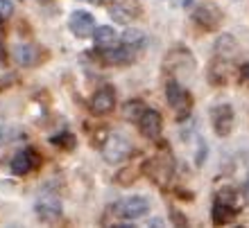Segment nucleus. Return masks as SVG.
Instances as JSON below:
<instances>
[{
	"label": "nucleus",
	"mask_w": 249,
	"mask_h": 228,
	"mask_svg": "<svg viewBox=\"0 0 249 228\" xmlns=\"http://www.w3.org/2000/svg\"><path fill=\"white\" fill-rule=\"evenodd\" d=\"M145 174L150 176L152 181L157 183L159 188H165L170 183L172 174H175V158L168 149L159 151L145 163Z\"/></svg>",
	"instance_id": "obj_1"
},
{
	"label": "nucleus",
	"mask_w": 249,
	"mask_h": 228,
	"mask_svg": "<svg viewBox=\"0 0 249 228\" xmlns=\"http://www.w3.org/2000/svg\"><path fill=\"white\" fill-rule=\"evenodd\" d=\"M131 151H134V147H131L129 138L123 136V133H111L102 143V158L111 165H118L123 161H127L131 156Z\"/></svg>",
	"instance_id": "obj_2"
},
{
	"label": "nucleus",
	"mask_w": 249,
	"mask_h": 228,
	"mask_svg": "<svg viewBox=\"0 0 249 228\" xmlns=\"http://www.w3.org/2000/svg\"><path fill=\"white\" fill-rule=\"evenodd\" d=\"M165 98H168V104L172 106V111L177 113V120H186L190 115V106H193L190 93L179 84L177 79H170L165 84Z\"/></svg>",
	"instance_id": "obj_3"
},
{
	"label": "nucleus",
	"mask_w": 249,
	"mask_h": 228,
	"mask_svg": "<svg viewBox=\"0 0 249 228\" xmlns=\"http://www.w3.org/2000/svg\"><path fill=\"white\" fill-rule=\"evenodd\" d=\"M34 210H36V217L46 224H57L61 219V215H64L59 196H54V195H41L39 199H36Z\"/></svg>",
	"instance_id": "obj_4"
},
{
	"label": "nucleus",
	"mask_w": 249,
	"mask_h": 228,
	"mask_svg": "<svg viewBox=\"0 0 249 228\" xmlns=\"http://www.w3.org/2000/svg\"><path fill=\"white\" fill-rule=\"evenodd\" d=\"M233 109L229 104H217L211 109V122H213V129L220 138H227L233 131Z\"/></svg>",
	"instance_id": "obj_5"
},
{
	"label": "nucleus",
	"mask_w": 249,
	"mask_h": 228,
	"mask_svg": "<svg viewBox=\"0 0 249 228\" xmlns=\"http://www.w3.org/2000/svg\"><path fill=\"white\" fill-rule=\"evenodd\" d=\"M150 210V201L145 196H127L116 206V215L123 219H138V217L147 215Z\"/></svg>",
	"instance_id": "obj_6"
},
{
	"label": "nucleus",
	"mask_w": 249,
	"mask_h": 228,
	"mask_svg": "<svg viewBox=\"0 0 249 228\" xmlns=\"http://www.w3.org/2000/svg\"><path fill=\"white\" fill-rule=\"evenodd\" d=\"M68 27H71V32L75 34L77 39H89V36H93V32H95V20H93V16L89 12L77 9V12L71 14Z\"/></svg>",
	"instance_id": "obj_7"
},
{
	"label": "nucleus",
	"mask_w": 249,
	"mask_h": 228,
	"mask_svg": "<svg viewBox=\"0 0 249 228\" xmlns=\"http://www.w3.org/2000/svg\"><path fill=\"white\" fill-rule=\"evenodd\" d=\"M193 18H195V23L202 25L204 30H215V27L222 23V12H220V7L211 5V2H202V5L195 7Z\"/></svg>",
	"instance_id": "obj_8"
},
{
	"label": "nucleus",
	"mask_w": 249,
	"mask_h": 228,
	"mask_svg": "<svg viewBox=\"0 0 249 228\" xmlns=\"http://www.w3.org/2000/svg\"><path fill=\"white\" fill-rule=\"evenodd\" d=\"M39 165H41V156L36 149H23V151H18V154H14V158H12V172L18 176L30 174V172H34Z\"/></svg>",
	"instance_id": "obj_9"
},
{
	"label": "nucleus",
	"mask_w": 249,
	"mask_h": 228,
	"mask_svg": "<svg viewBox=\"0 0 249 228\" xmlns=\"http://www.w3.org/2000/svg\"><path fill=\"white\" fill-rule=\"evenodd\" d=\"M113 106H116V91H113L111 86H102V88H98V91L93 93L91 111L95 113V115H107V113H111Z\"/></svg>",
	"instance_id": "obj_10"
},
{
	"label": "nucleus",
	"mask_w": 249,
	"mask_h": 228,
	"mask_svg": "<svg viewBox=\"0 0 249 228\" xmlns=\"http://www.w3.org/2000/svg\"><path fill=\"white\" fill-rule=\"evenodd\" d=\"M100 59L109 65H127L134 61L136 57V50H131L129 46H113V48H107V50H98Z\"/></svg>",
	"instance_id": "obj_11"
},
{
	"label": "nucleus",
	"mask_w": 249,
	"mask_h": 228,
	"mask_svg": "<svg viewBox=\"0 0 249 228\" xmlns=\"http://www.w3.org/2000/svg\"><path fill=\"white\" fill-rule=\"evenodd\" d=\"M138 129L145 138L150 140H157L161 136V129H163V120H161V113L154 111V109H145V113L138 120Z\"/></svg>",
	"instance_id": "obj_12"
},
{
	"label": "nucleus",
	"mask_w": 249,
	"mask_h": 228,
	"mask_svg": "<svg viewBox=\"0 0 249 228\" xmlns=\"http://www.w3.org/2000/svg\"><path fill=\"white\" fill-rule=\"evenodd\" d=\"M111 16L116 23L127 25V23L141 16V5H138V0H116L111 7Z\"/></svg>",
	"instance_id": "obj_13"
},
{
	"label": "nucleus",
	"mask_w": 249,
	"mask_h": 228,
	"mask_svg": "<svg viewBox=\"0 0 249 228\" xmlns=\"http://www.w3.org/2000/svg\"><path fill=\"white\" fill-rule=\"evenodd\" d=\"M14 59H16V64L32 68V65H36L41 61V50L34 43H20L14 50Z\"/></svg>",
	"instance_id": "obj_14"
},
{
	"label": "nucleus",
	"mask_w": 249,
	"mask_h": 228,
	"mask_svg": "<svg viewBox=\"0 0 249 228\" xmlns=\"http://www.w3.org/2000/svg\"><path fill=\"white\" fill-rule=\"evenodd\" d=\"M93 41H95V48L98 50H107V48H113L118 43V36H116V30L109 25H98L95 32H93Z\"/></svg>",
	"instance_id": "obj_15"
},
{
	"label": "nucleus",
	"mask_w": 249,
	"mask_h": 228,
	"mask_svg": "<svg viewBox=\"0 0 249 228\" xmlns=\"http://www.w3.org/2000/svg\"><path fill=\"white\" fill-rule=\"evenodd\" d=\"M238 210L229 208V206H224V203L215 201L213 203V222L217 224V226H224V224H229L231 219H233V215H236Z\"/></svg>",
	"instance_id": "obj_16"
},
{
	"label": "nucleus",
	"mask_w": 249,
	"mask_h": 228,
	"mask_svg": "<svg viewBox=\"0 0 249 228\" xmlns=\"http://www.w3.org/2000/svg\"><path fill=\"white\" fill-rule=\"evenodd\" d=\"M215 201L224 203V206H229V208H233V210H240V195H238L233 188H222V190H217Z\"/></svg>",
	"instance_id": "obj_17"
},
{
	"label": "nucleus",
	"mask_w": 249,
	"mask_h": 228,
	"mask_svg": "<svg viewBox=\"0 0 249 228\" xmlns=\"http://www.w3.org/2000/svg\"><path fill=\"white\" fill-rule=\"evenodd\" d=\"M123 43L124 46H129L131 50H141L145 46V34L136 27H129V30H124L123 34Z\"/></svg>",
	"instance_id": "obj_18"
},
{
	"label": "nucleus",
	"mask_w": 249,
	"mask_h": 228,
	"mask_svg": "<svg viewBox=\"0 0 249 228\" xmlns=\"http://www.w3.org/2000/svg\"><path fill=\"white\" fill-rule=\"evenodd\" d=\"M215 52H217V57H222V59H229L231 54H236V39L229 36V34L220 36L215 43Z\"/></svg>",
	"instance_id": "obj_19"
},
{
	"label": "nucleus",
	"mask_w": 249,
	"mask_h": 228,
	"mask_svg": "<svg viewBox=\"0 0 249 228\" xmlns=\"http://www.w3.org/2000/svg\"><path fill=\"white\" fill-rule=\"evenodd\" d=\"M145 113V104L141 102V99H131L129 104L124 106V111H123V115L129 120V122H138L141 120V115Z\"/></svg>",
	"instance_id": "obj_20"
},
{
	"label": "nucleus",
	"mask_w": 249,
	"mask_h": 228,
	"mask_svg": "<svg viewBox=\"0 0 249 228\" xmlns=\"http://www.w3.org/2000/svg\"><path fill=\"white\" fill-rule=\"evenodd\" d=\"M75 143H77V138L72 136L71 131H64V133H59V136H53V145H57V147H61V149H72Z\"/></svg>",
	"instance_id": "obj_21"
},
{
	"label": "nucleus",
	"mask_w": 249,
	"mask_h": 228,
	"mask_svg": "<svg viewBox=\"0 0 249 228\" xmlns=\"http://www.w3.org/2000/svg\"><path fill=\"white\" fill-rule=\"evenodd\" d=\"M138 172L134 170V167H127V170H120L118 174H116V183H120V185H129V183L136 181Z\"/></svg>",
	"instance_id": "obj_22"
},
{
	"label": "nucleus",
	"mask_w": 249,
	"mask_h": 228,
	"mask_svg": "<svg viewBox=\"0 0 249 228\" xmlns=\"http://www.w3.org/2000/svg\"><path fill=\"white\" fill-rule=\"evenodd\" d=\"M12 12H14V2H12V0H0V20H2V23L12 16Z\"/></svg>",
	"instance_id": "obj_23"
},
{
	"label": "nucleus",
	"mask_w": 249,
	"mask_h": 228,
	"mask_svg": "<svg viewBox=\"0 0 249 228\" xmlns=\"http://www.w3.org/2000/svg\"><path fill=\"white\" fill-rule=\"evenodd\" d=\"M0 64H7V48L2 41V20H0Z\"/></svg>",
	"instance_id": "obj_24"
},
{
	"label": "nucleus",
	"mask_w": 249,
	"mask_h": 228,
	"mask_svg": "<svg viewBox=\"0 0 249 228\" xmlns=\"http://www.w3.org/2000/svg\"><path fill=\"white\" fill-rule=\"evenodd\" d=\"M172 222H175V224H181V226H186V217L179 215L177 210H172Z\"/></svg>",
	"instance_id": "obj_25"
},
{
	"label": "nucleus",
	"mask_w": 249,
	"mask_h": 228,
	"mask_svg": "<svg viewBox=\"0 0 249 228\" xmlns=\"http://www.w3.org/2000/svg\"><path fill=\"white\" fill-rule=\"evenodd\" d=\"M243 195H245V201H249V176H247V181H245V188H243Z\"/></svg>",
	"instance_id": "obj_26"
},
{
	"label": "nucleus",
	"mask_w": 249,
	"mask_h": 228,
	"mask_svg": "<svg viewBox=\"0 0 249 228\" xmlns=\"http://www.w3.org/2000/svg\"><path fill=\"white\" fill-rule=\"evenodd\" d=\"M240 75H243V77L249 81V64H245V65H243V70H240Z\"/></svg>",
	"instance_id": "obj_27"
}]
</instances>
